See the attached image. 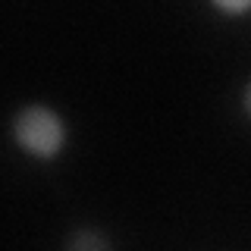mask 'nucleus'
Masks as SVG:
<instances>
[{"mask_svg": "<svg viewBox=\"0 0 251 251\" xmlns=\"http://www.w3.org/2000/svg\"><path fill=\"white\" fill-rule=\"evenodd\" d=\"M16 141L31 154L50 160L60 154L66 132H63V120L50 107H25L16 116Z\"/></svg>", "mask_w": 251, "mask_h": 251, "instance_id": "1", "label": "nucleus"}, {"mask_svg": "<svg viewBox=\"0 0 251 251\" xmlns=\"http://www.w3.org/2000/svg\"><path fill=\"white\" fill-rule=\"evenodd\" d=\"M73 251H104V242H100L98 235H91V232H82V235H75Z\"/></svg>", "mask_w": 251, "mask_h": 251, "instance_id": "2", "label": "nucleus"}, {"mask_svg": "<svg viewBox=\"0 0 251 251\" xmlns=\"http://www.w3.org/2000/svg\"><path fill=\"white\" fill-rule=\"evenodd\" d=\"M217 6L226 13H245V10H251V0H245V3H217Z\"/></svg>", "mask_w": 251, "mask_h": 251, "instance_id": "3", "label": "nucleus"}, {"mask_svg": "<svg viewBox=\"0 0 251 251\" xmlns=\"http://www.w3.org/2000/svg\"><path fill=\"white\" fill-rule=\"evenodd\" d=\"M245 107H248V113H251V85H248V91H245Z\"/></svg>", "mask_w": 251, "mask_h": 251, "instance_id": "4", "label": "nucleus"}]
</instances>
